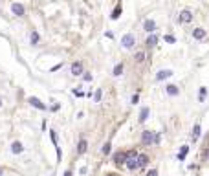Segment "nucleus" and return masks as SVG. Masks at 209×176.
I'll return each instance as SVG.
<instances>
[{
  "label": "nucleus",
  "instance_id": "nucleus-19",
  "mask_svg": "<svg viewBox=\"0 0 209 176\" xmlns=\"http://www.w3.org/2000/svg\"><path fill=\"white\" fill-rule=\"evenodd\" d=\"M121 74H123V64H121V62H118V64L114 66V72H112V75H114V77H119Z\"/></svg>",
  "mask_w": 209,
  "mask_h": 176
},
{
  "label": "nucleus",
  "instance_id": "nucleus-7",
  "mask_svg": "<svg viewBox=\"0 0 209 176\" xmlns=\"http://www.w3.org/2000/svg\"><path fill=\"white\" fill-rule=\"evenodd\" d=\"M143 30H145L147 33H154V30H156V22H154L152 18H147V20L143 22Z\"/></svg>",
  "mask_w": 209,
  "mask_h": 176
},
{
  "label": "nucleus",
  "instance_id": "nucleus-6",
  "mask_svg": "<svg viewBox=\"0 0 209 176\" xmlns=\"http://www.w3.org/2000/svg\"><path fill=\"white\" fill-rule=\"evenodd\" d=\"M125 162H127V152H116L114 154V163L125 165Z\"/></svg>",
  "mask_w": 209,
  "mask_h": 176
},
{
  "label": "nucleus",
  "instance_id": "nucleus-32",
  "mask_svg": "<svg viewBox=\"0 0 209 176\" xmlns=\"http://www.w3.org/2000/svg\"><path fill=\"white\" fill-rule=\"evenodd\" d=\"M64 176H72V171H66V172H64Z\"/></svg>",
  "mask_w": 209,
  "mask_h": 176
},
{
  "label": "nucleus",
  "instance_id": "nucleus-11",
  "mask_svg": "<svg viewBox=\"0 0 209 176\" xmlns=\"http://www.w3.org/2000/svg\"><path fill=\"white\" fill-rule=\"evenodd\" d=\"M81 74H84V72H83V62H79V61H77V62H74V64H72V75H75V77H77V75H81Z\"/></svg>",
  "mask_w": 209,
  "mask_h": 176
},
{
  "label": "nucleus",
  "instance_id": "nucleus-15",
  "mask_svg": "<svg viewBox=\"0 0 209 176\" xmlns=\"http://www.w3.org/2000/svg\"><path fill=\"white\" fill-rule=\"evenodd\" d=\"M136 160H138V165H139V167H145V165L149 163V156H147V154H138Z\"/></svg>",
  "mask_w": 209,
  "mask_h": 176
},
{
  "label": "nucleus",
  "instance_id": "nucleus-9",
  "mask_svg": "<svg viewBox=\"0 0 209 176\" xmlns=\"http://www.w3.org/2000/svg\"><path fill=\"white\" fill-rule=\"evenodd\" d=\"M205 35H207V31H205L204 28H195V30H193V37H195L196 40H204Z\"/></svg>",
  "mask_w": 209,
  "mask_h": 176
},
{
  "label": "nucleus",
  "instance_id": "nucleus-4",
  "mask_svg": "<svg viewBox=\"0 0 209 176\" xmlns=\"http://www.w3.org/2000/svg\"><path fill=\"white\" fill-rule=\"evenodd\" d=\"M11 13H13L15 17H24V15H26V9H24V6H22V4L13 2V4H11Z\"/></svg>",
  "mask_w": 209,
  "mask_h": 176
},
{
  "label": "nucleus",
  "instance_id": "nucleus-25",
  "mask_svg": "<svg viewBox=\"0 0 209 176\" xmlns=\"http://www.w3.org/2000/svg\"><path fill=\"white\" fill-rule=\"evenodd\" d=\"M101 97H103V90H101V88H97V90H96V96H94V101H96V103H99V101H101Z\"/></svg>",
  "mask_w": 209,
  "mask_h": 176
},
{
  "label": "nucleus",
  "instance_id": "nucleus-28",
  "mask_svg": "<svg viewBox=\"0 0 209 176\" xmlns=\"http://www.w3.org/2000/svg\"><path fill=\"white\" fill-rule=\"evenodd\" d=\"M138 101H139V94H134V96L130 97V103H132V105H136Z\"/></svg>",
  "mask_w": 209,
  "mask_h": 176
},
{
  "label": "nucleus",
  "instance_id": "nucleus-29",
  "mask_svg": "<svg viewBox=\"0 0 209 176\" xmlns=\"http://www.w3.org/2000/svg\"><path fill=\"white\" fill-rule=\"evenodd\" d=\"M74 96H77V97H83V96H84V92H83V90H77V88H75V90H74Z\"/></svg>",
  "mask_w": 209,
  "mask_h": 176
},
{
  "label": "nucleus",
  "instance_id": "nucleus-34",
  "mask_svg": "<svg viewBox=\"0 0 209 176\" xmlns=\"http://www.w3.org/2000/svg\"><path fill=\"white\" fill-rule=\"evenodd\" d=\"M207 160H209V150H207Z\"/></svg>",
  "mask_w": 209,
  "mask_h": 176
},
{
  "label": "nucleus",
  "instance_id": "nucleus-27",
  "mask_svg": "<svg viewBox=\"0 0 209 176\" xmlns=\"http://www.w3.org/2000/svg\"><path fill=\"white\" fill-rule=\"evenodd\" d=\"M110 147H112L110 143H105L103 145V154H110Z\"/></svg>",
  "mask_w": 209,
  "mask_h": 176
},
{
  "label": "nucleus",
  "instance_id": "nucleus-23",
  "mask_svg": "<svg viewBox=\"0 0 209 176\" xmlns=\"http://www.w3.org/2000/svg\"><path fill=\"white\" fill-rule=\"evenodd\" d=\"M145 57H147V53H145V52H138L134 59H136V62H143V61H145Z\"/></svg>",
  "mask_w": 209,
  "mask_h": 176
},
{
  "label": "nucleus",
  "instance_id": "nucleus-13",
  "mask_svg": "<svg viewBox=\"0 0 209 176\" xmlns=\"http://www.w3.org/2000/svg\"><path fill=\"white\" fill-rule=\"evenodd\" d=\"M125 165H127V169H130V171H134V169H138V167H139V165H138V160H136V156H130V158H127Z\"/></svg>",
  "mask_w": 209,
  "mask_h": 176
},
{
  "label": "nucleus",
  "instance_id": "nucleus-20",
  "mask_svg": "<svg viewBox=\"0 0 209 176\" xmlns=\"http://www.w3.org/2000/svg\"><path fill=\"white\" fill-rule=\"evenodd\" d=\"M187 152H189V147H187V145H183V147H182V150L178 152V160H180V162H183V160H185V156H187Z\"/></svg>",
  "mask_w": 209,
  "mask_h": 176
},
{
  "label": "nucleus",
  "instance_id": "nucleus-5",
  "mask_svg": "<svg viewBox=\"0 0 209 176\" xmlns=\"http://www.w3.org/2000/svg\"><path fill=\"white\" fill-rule=\"evenodd\" d=\"M141 143H143V145H152V143H154V132H152V130H143Z\"/></svg>",
  "mask_w": 209,
  "mask_h": 176
},
{
  "label": "nucleus",
  "instance_id": "nucleus-1",
  "mask_svg": "<svg viewBox=\"0 0 209 176\" xmlns=\"http://www.w3.org/2000/svg\"><path fill=\"white\" fill-rule=\"evenodd\" d=\"M134 44H136V37H134L132 33H127V35L121 37V46H123L125 50H132Z\"/></svg>",
  "mask_w": 209,
  "mask_h": 176
},
{
  "label": "nucleus",
  "instance_id": "nucleus-30",
  "mask_svg": "<svg viewBox=\"0 0 209 176\" xmlns=\"http://www.w3.org/2000/svg\"><path fill=\"white\" fill-rule=\"evenodd\" d=\"M147 176H158V171H156V169H150V171L147 172Z\"/></svg>",
  "mask_w": 209,
  "mask_h": 176
},
{
  "label": "nucleus",
  "instance_id": "nucleus-36",
  "mask_svg": "<svg viewBox=\"0 0 209 176\" xmlns=\"http://www.w3.org/2000/svg\"><path fill=\"white\" fill-rule=\"evenodd\" d=\"M0 176H2V169H0Z\"/></svg>",
  "mask_w": 209,
  "mask_h": 176
},
{
  "label": "nucleus",
  "instance_id": "nucleus-16",
  "mask_svg": "<svg viewBox=\"0 0 209 176\" xmlns=\"http://www.w3.org/2000/svg\"><path fill=\"white\" fill-rule=\"evenodd\" d=\"M86 149H88V141H86V140H81V141L77 143V154H84Z\"/></svg>",
  "mask_w": 209,
  "mask_h": 176
},
{
  "label": "nucleus",
  "instance_id": "nucleus-26",
  "mask_svg": "<svg viewBox=\"0 0 209 176\" xmlns=\"http://www.w3.org/2000/svg\"><path fill=\"white\" fill-rule=\"evenodd\" d=\"M163 40L169 42V44H174V42H176V39H174L173 35H163Z\"/></svg>",
  "mask_w": 209,
  "mask_h": 176
},
{
  "label": "nucleus",
  "instance_id": "nucleus-31",
  "mask_svg": "<svg viewBox=\"0 0 209 176\" xmlns=\"http://www.w3.org/2000/svg\"><path fill=\"white\" fill-rule=\"evenodd\" d=\"M83 79H84L86 83H90V81H92V75H90V74H84V75H83Z\"/></svg>",
  "mask_w": 209,
  "mask_h": 176
},
{
  "label": "nucleus",
  "instance_id": "nucleus-18",
  "mask_svg": "<svg viewBox=\"0 0 209 176\" xmlns=\"http://www.w3.org/2000/svg\"><path fill=\"white\" fill-rule=\"evenodd\" d=\"M22 150H24V147H22L20 141H15V143L11 145V152H13V154H20Z\"/></svg>",
  "mask_w": 209,
  "mask_h": 176
},
{
  "label": "nucleus",
  "instance_id": "nucleus-33",
  "mask_svg": "<svg viewBox=\"0 0 209 176\" xmlns=\"http://www.w3.org/2000/svg\"><path fill=\"white\" fill-rule=\"evenodd\" d=\"M2 103H4V101H2V97H0V106H2Z\"/></svg>",
  "mask_w": 209,
  "mask_h": 176
},
{
  "label": "nucleus",
  "instance_id": "nucleus-17",
  "mask_svg": "<svg viewBox=\"0 0 209 176\" xmlns=\"http://www.w3.org/2000/svg\"><path fill=\"white\" fill-rule=\"evenodd\" d=\"M121 11H123V8H121V4H118V6H116V9L112 11L110 18H112V20H118V18H119V15H121Z\"/></svg>",
  "mask_w": 209,
  "mask_h": 176
},
{
  "label": "nucleus",
  "instance_id": "nucleus-21",
  "mask_svg": "<svg viewBox=\"0 0 209 176\" xmlns=\"http://www.w3.org/2000/svg\"><path fill=\"white\" fill-rule=\"evenodd\" d=\"M200 132H202V128H200V125H198V123H196V125H195V127H193V134H191V138H193V140H195V141H196V140H198V138H200Z\"/></svg>",
  "mask_w": 209,
  "mask_h": 176
},
{
  "label": "nucleus",
  "instance_id": "nucleus-12",
  "mask_svg": "<svg viewBox=\"0 0 209 176\" xmlns=\"http://www.w3.org/2000/svg\"><path fill=\"white\" fill-rule=\"evenodd\" d=\"M173 75V70H160L156 74V81H163V79H169Z\"/></svg>",
  "mask_w": 209,
  "mask_h": 176
},
{
  "label": "nucleus",
  "instance_id": "nucleus-8",
  "mask_svg": "<svg viewBox=\"0 0 209 176\" xmlns=\"http://www.w3.org/2000/svg\"><path fill=\"white\" fill-rule=\"evenodd\" d=\"M156 44H158V37H156L154 33H149V37H147V40H145V46H147L149 50H152Z\"/></svg>",
  "mask_w": 209,
  "mask_h": 176
},
{
  "label": "nucleus",
  "instance_id": "nucleus-10",
  "mask_svg": "<svg viewBox=\"0 0 209 176\" xmlns=\"http://www.w3.org/2000/svg\"><path fill=\"white\" fill-rule=\"evenodd\" d=\"M165 92H167L169 96L176 97V96H180V88H178L176 84H167V86H165Z\"/></svg>",
  "mask_w": 209,
  "mask_h": 176
},
{
  "label": "nucleus",
  "instance_id": "nucleus-35",
  "mask_svg": "<svg viewBox=\"0 0 209 176\" xmlns=\"http://www.w3.org/2000/svg\"><path fill=\"white\" fill-rule=\"evenodd\" d=\"M106 176H116V174H106Z\"/></svg>",
  "mask_w": 209,
  "mask_h": 176
},
{
  "label": "nucleus",
  "instance_id": "nucleus-14",
  "mask_svg": "<svg viewBox=\"0 0 209 176\" xmlns=\"http://www.w3.org/2000/svg\"><path fill=\"white\" fill-rule=\"evenodd\" d=\"M149 114H150L149 106H143V108H141V112H139V123H145V121L149 119Z\"/></svg>",
  "mask_w": 209,
  "mask_h": 176
},
{
  "label": "nucleus",
  "instance_id": "nucleus-22",
  "mask_svg": "<svg viewBox=\"0 0 209 176\" xmlns=\"http://www.w3.org/2000/svg\"><path fill=\"white\" fill-rule=\"evenodd\" d=\"M205 96H207V88L205 86H200V96H198V101L204 103L205 101Z\"/></svg>",
  "mask_w": 209,
  "mask_h": 176
},
{
  "label": "nucleus",
  "instance_id": "nucleus-3",
  "mask_svg": "<svg viewBox=\"0 0 209 176\" xmlns=\"http://www.w3.org/2000/svg\"><path fill=\"white\" fill-rule=\"evenodd\" d=\"M28 103H30L31 106H35L37 110H42V112H44V110H48V106H46V105H44V103H42L39 97H33V96H30V97H28Z\"/></svg>",
  "mask_w": 209,
  "mask_h": 176
},
{
  "label": "nucleus",
  "instance_id": "nucleus-24",
  "mask_svg": "<svg viewBox=\"0 0 209 176\" xmlns=\"http://www.w3.org/2000/svg\"><path fill=\"white\" fill-rule=\"evenodd\" d=\"M39 39H40V37H39V33H37V31H31V35H30V42H31V44H37V42H39Z\"/></svg>",
  "mask_w": 209,
  "mask_h": 176
},
{
  "label": "nucleus",
  "instance_id": "nucleus-2",
  "mask_svg": "<svg viewBox=\"0 0 209 176\" xmlns=\"http://www.w3.org/2000/svg\"><path fill=\"white\" fill-rule=\"evenodd\" d=\"M191 20H193V13H191L189 9H183V11H180V15H178V18H176V22H178V24H189Z\"/></svg>",
  "mask_w": 209,
  "mask_h": 176
}]
</instances>
